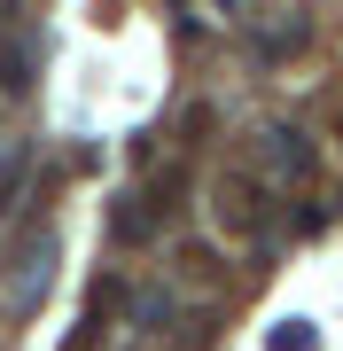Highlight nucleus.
Segmentation results:
<instances>
[{
	"label": "nucleus",
	"instance_id": "obj_4",
	"mask_svg": "<svg viewBox=\"0 0 343 351\" xmlns=\"http://www.w3.org/2000/svg\"><path fill=\"white\" fill-rule=\"evenodd\" d=\"M0 94H31V47L0 32Z\"/></svg>",
	"mask_w": 343,
	"mask_h": 351
},
{
	"label": "nucleus",
	"instance_id": "obj_8",
	"mask_svg": "<svg viewBox=\"0 0 343 351\" xmlns=\"http://www.w3.org/2000/svg\"><path fill=\"white\" fill-rule=\"evenodd\" d=\"M110 313H125V281H117V274L94 281V313H86V320H110Z\"/></svg>",
	"mask_w": 343,
	"mask_h": 351
},
{
	"label": "nucleus",
	"instance_id": "obj_1",
	"mask_svg": "<svg viewBox=\"0 0 343 351\" xmlns=\"http://www.w3.org/2000/svg\"><path fill=\"white\" fill-rule=\"evenodd\" d=\"M47 265H55V234H47V226H24V234L8 242V289H16L24 313H31L39 289H47Z\"/></svg>",
	"mask_w": 343,
	"mask_h": 351
},
{
	"label": "nucleus",
	"instance_id": "obj_6",
	"mask_svg": "<svg viewBox=\"0 0 343 351\" xmlns=\"http://www.w3.org/2000/svg\"><path fill=\"white\" fill-rule=\"evenodd\" d=\"M266 351H320V328L312 320H273L266 328Z\"/></svg>",
	"mask_w": 343,
	"mask_h": 351
},
{
	"label": "nucleus",
	"instance_id": "obj_2",
	"mask_svg": "<svg viewBox=\"0 0 343 351\" xmlns=\"http://www.w3.org/2000/svg\"><path fill=\"white\" fill-rule=\"evenodd\" d=\"M211 211H218L227 234H266V195H257L250 172H227V180H218V188H211Z\"/></svg>",
	"mask_w": 343,
	"mask_h": 351
},
{
	"label": "nucleus",
	"instance_id": "obj_5",
	"mask_svg": "<svg viewBox=\"0 0 343 351\" xmlns=\"http://www.w3.org/2000/svg\"><path fill=\"white\" fill-rule=\"evenodd\" d=\"M266 141H273V164H289V172H312V141L296 133V125H273Z\"/></svg>",
	"mask_w": 343,
	"mask_h": 351
},
{
	"label": "nucleus",
	"instance_id": "obj_3",
	"mask_svg": "<svg viewBox=\"0 0 343 351\" xmlns=\"http://www.w3.org/2000/svg\"><path fill=\"white\" fill-rule=\"evenodd\" d=\"M110 234H117V242H149V234H156L149 203H140V195H117V203H110Z\"/></svg>",
	"mask_w": 343,
	"mask_h": 351
},
{
	"label": "nucleus",
	"instance_id": "obj_7",
	"mask_svg": "<svg viewBox=\"0 0 343 351\" xmlns=\"http://www.w3.org/2000/svg\"><path fill=\"white\" fill-rule=\"evenodd\" d=\"M16 195H24V156H16V149H0V226H8Z\"/></svg>",
	"mask_w": 343,
	"mask_h": 351
}]
</instances>
